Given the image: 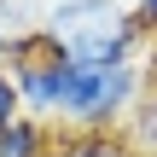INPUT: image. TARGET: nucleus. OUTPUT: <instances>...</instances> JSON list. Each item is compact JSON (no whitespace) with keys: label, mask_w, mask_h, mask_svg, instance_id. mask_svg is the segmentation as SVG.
Wrapping results in <instances>:
<instances>
[{"label":"nucleus","mask_w":157,"mask_h":157,"mask_svg":"<svg viewBox=\"0 0 157 157\" xmlns=\"http://www.w3.org/2000/svg\"><path fill=\"white\" fill-rule=\"evenodd\" d=\"M47 41L70 64H134L146 29L122 0H47Z\"/></svg>","instance_id":"1"},{"label":"nucleus","mask_w":157,"mask_h":157,"mask_svg":"<svg viewBox=\"0 0 157 157\" xmlns=\"http://www.w3.org/2000/svg\"><path fill=\"white\" fill-rule=\"evenodd\" d=\"M146 99V64H70L52 122L70 134H111Z\"/></svg>","instance_id":"2"},{"label":"nucleus","mask_w":157,"mask_h":157,"mask_svg":"<svg viewBox=\"0 0 157 157\" xmlns=\"http://www.w3.org/2000/svg\"><path fill=\"white\" fill-rule=\"evenodd\" d=\"M52 151H58V140H52V128L35 122V117H12V122L0 128V157H52Z\"/></svg>","instance_id":"3"},{"label":"nucleus","mask_w":157,"mask_h":157,"mask_svg":"<svg viewBox=\"0 0 157 157\" xmlns=\"http://www.w3.org/2000/svg\"><path fill=\"white\" fill-rule=\"evenodd\" d=\"M41 29H47V0H0V35H6V47L41 35Z\"/></svg>","instance_id":"4"},{"label":"nucleus","mask_w":157,"mask_h":157,"mask_svg":"<svg viewBox=\"0 0 157 157\" xmlns=\"http://www.w3.org/2000/svg\"><path fill=\"white\" fill-rule=\"evenodd\" d=\"M52 157H140L128 140H111V134H70Z\"/></svg>","instance_id":"5"},{"label":"nucleus","mask_w":157,"mask_h":157,"mask_svg":"<svg viewBox=\"0 0 157 157\" xmlns=\"http://www.w3.org/2000/svg\"><path fill=\"white\" fill-rule=\"evenodd\" d=\"M128 146L134 151H157V93H146L128 117Z\"/></svg>","instance_id":"6"},{"label":"nucleus","mask_w":157,"mask_h":157,"mask_svg":"<svg viewBox=\"0 0 157 157\" xmlns=\"http://www.w3.org/2000/svg\"><path fill=\"white\" fill-rule=\"evenodd\" d=\"M12 117H23V105H17V87H12V76H6V64H0V128H6Z\"/></svg>","instance_id":"7"},{"label":"nucleus","mask_w":157,"mask_h":157,"mask_svg":"<svg viewBox=\"0 0 157 157\" xmlns=\"http://www.w3.org/2000/svg\"><path fill=\"white\" fill-rule=\"evenodd\" d=\"M134 17H140L146 35H157V0H134Z\"/></svg>","instance_id":"8"},{"label":"nucleus","mask_w":157,"mask_h":157,"mask_svg":"<svg viewBox=\"0 0 157 157\" xmlns=\"http://www.w3.org/2000/svg\"><path fill=\"white\" fill-rule=\"evenodd\" d=\"M0 64H6V35H0Z\"/></svg>","instance_id":"9"}]
</instances>
